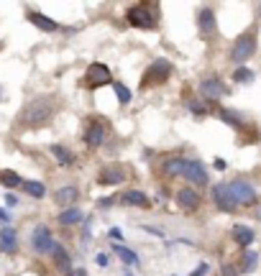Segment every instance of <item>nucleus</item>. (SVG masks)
Wrapping results in <instances>:
<instances>
[{
  "instance_id": "10",
  "label": "nucleus",
  "mask_w": 261,
  "mask_h": 276,
  "mask_svg": "<svg viewBox=\"0 0 261 276\" xmlns=\"http://www.w3.org/2000/svg\"><path fill=\"white\" fill-rule=\"evenodd\" d=\"M200 92L205 95V97H210V100H218V97H223L225 95V87H223V82L220 80H202L200 82Z\"/></svg>"
},
{
  "instance_id": "12",
  "label": "nucleus",
  "mask_w": 261,
  "mask_h": 276,
  "mask_svg": "<svg viewBox=\"0 0 261 276\" xmlns=\"http://www.w3.org/2000/svg\"><path fill=\"white\" fill-rule=\"evenodd\" d=\"M177 205H179L182 210H195V207L200 205V197H197V192H192V189H179V192H177Z\"/></svg>"
},
{
  "instance_id": "4",
  "label": "nucleus",
  "mask_w": 261,
  "mask_h": 276,
  "mask_svg": "<svg viewBox=\"0 0 261 276\" xmlns=\"http://www.w3.org/2000/svg\"><path fill=\"white\" fill-rule=\"evenodd\" d=\"M85 80L90 87H100V85H113V77H110V69L105 64H90L87 72H85Z\"/></svg>"
},
{
  "instance_id": "33",
  "label": "nucleus",
  "mask_w": 261,
  "mask_h": 276,
  "mask_svg": "<svg viewBox=\"0 0 261 276\" xmlns=\"http://www.w3.org/2000/svg\"><path fill=\"white\" fill-rule=\"evenodd\" d=\"M95 261H98L100 266H108V256H105V253H98V256H95Z\"/></svg>"
},
{
  "instance_id": "8",
  "label": "nucleus",
  "mask_w": 261,
  "mask_h": 276,
  "mask_svg": "<svg viewBox=\"0 0 261 276\" xmlns=\"http://www.w3.org/2000/svg\"><path fill=\"white\" fill-rule=\"evenodd\" d=\"M169 72H172V64L167 62V59H156L149 69H146V85H151V82H164L167 77H169Z\"/></svg>"
},
{
  "instance_id": "28",
  "label": "nucleus",
  "mask_w": 261,
  "mask_h": 276,
  "mask_svg": "<svg viewBox=\"0 0 261 276\" xmlns=\"http://www.w3.org/2000/svg\"><path fill=\"white\" fill-rule=\"evenodd\" d=\"M113 90H115V95H118V100L126 105V103H131V90L126 87V85H121V82H113Z\"/></svg>"
},
{
  "instance_id": "11",
  "label": "nucleus",
  "mask_w": 261,
  "mask_h": 276,
  "mask_svg": "<svg viewBox=\"0 0 261 276\" xmlns=\"http://www.w3.org/2000/svg\"><path fill=\"white\" fill-rule=\"evenodd\" d=\"M118 202L126 205V207H146V205H149L146 194L138 192V189H128V192H123V194L118 197Z\"/></svg>"
},
{
  "instance_id": "5",
  "label": "nucleus",
  "mask_w": 261,
  "mask_h": 276,
  "mask_svg": "<svg viewBox=\"0 0 261 276\" xmlns=\"http://www.w3.org/2000/svg\"><path fill=\"white\" fill-rule=\"evenodd\" d=\"M212 197H215V202H218V207L223 210V212H233L235 210V197H233V192H230V184H215L212 187Z\"/></svg>"
},
{
  "instance_id": "32",
  "label": "nucleus",
  "mask_w": 261,
  "mask_h": 276,
  "mask_svg": "<svg viewBox=\"0 0 261 276\" xmlns=\"http://www.w3.org/2000/svg\"><path fill=\"white\" fill-rule=\"evenodd\" d=\"M189 108H192L195 113H202V115L207 113V108H205V105H197V103H189Z\"/></svg>"
},
{
  "instance_id": "1",
  "label": "nucleus",
  "mask_w": 261,
  "mask_h": 276,
  "mask_svg": "<svg viewBox=\"0 0 261 276\" xmlns=\"http://www.w3.org/2000/svg\"><path fill=\"white\" fill-rule=\"evenodd\" d=\"M126 18H128V23H131L133 29L151 31V29H156L159 8H156L154 3H136V6H131V8H128Z\"/></svg>"
},
{
  "instance_id": "13",
  "label": "nucleus",
  "mask_w": 261,
  "mask_h": 276,
  "mask_svg": "<svg viewBox=\"0 0 261 276\" xmlns=\"http://www.w3.org/2000/svg\"><path fill=\"white\" fill-rule=\"evenodd\" d=\"M54 199H57L59 205L69 207L72 202H77V199H80V189H77V187H62V189H57Z\"/></svg>"
},
{
  "instance_id": "6",
  "label": "nucleus",
  "mask_w": 261,
  "mask_h": 276,
  "mask_svg": "<svg viewBox=\"0 0 261 276\" xmlns=\"http://www.w3.org/2000/svg\"><path fill=\"white\" fill-rule=\"evenodd\" d=\"M230 192H233V197H235L238 205H253L256 202V189L248 182H243V179H235L230 184Z\"/></svg>"
},
{
  "instance_id": "9",
  "label": "nucleus",
  "mask_w": 261,
  "mask_h": 276,
  "mask_svg": "<svg viewBox=\"0 0 261 276\" xmlns=\"http://www.w3.org/2000/svg\"><path fill=\"white\" fill-rule=\"evenodd\" d=\"M182 177H184V179H189L192 184H202V187L207 184V174H205L202 164H200V161H195V159H187Z\"/></svg>"
},
{
  "instance_id": "7",
  "label": "nucleus",
  "mask_w": 261,
  "mask_h": 276,
  "mask_svg": "<svg viewBox=\"0 0 261 276\" xmlns=\"http://www.w3.org/2000/svg\"><path fill=\"white\" fill-rule=\"evenodd\" d=\"M31 243H34V250H39V253H49V250H54V245H57V243L52 240V233H49L46 225H39V228L34 230Z\"/></svg>"
},
{
  "instance_id": "37",
  "label": "nucleus",
  "mask_w": 261,
  "mask_h": 276,
  "mask_svg": "<svg viewBox=\"0 0 261 276\" xmlns=\"http://www.w3.org/2000/svg\"><path fill=\"white\" fill-rule=\"evenodd\" d=\"M0 220H3V222H8V215H6V210H0Z\"/></svg>"
},
{
  "instance_id": "16",
  "label": "nucleus",
  "mask_w": 261,
  "mask_h": 276,
  "mask_svg": "<svg viewBox=\"0 0 261 276\" xmlns=\"http://www.w3.org/2000/svg\"><path fill=\"white\" fill-rule=\"evenodd\" d=\"M200 31H202V36H212L215 34V16H212V11H202L200 13Z\"/></svg>"
},
{
  "instance_id": "30",
  "label": "nucleus",
  "mask_w": 261,
  "mask_h": 276,
  "mask_svg": "<svg viewBox=\"0 0 261 276\" xmlns=\"http://www.w3.org/2000/svg\"><path fill=\"white\" fill-rule=\"evenodd\" d=\"M233 80H235V82H251V80H253V72L243 67V69H238V72L233 74Z\"/></svg>"
},
{
  "instance_id": "18",
  "label": "nucleus",
  "mask_w": 261,
  "mask_h": 276,
  "mask_svg": "<svg viewBox=\"0 0 261 276\" xmlns=\"http://www.w3.org/2000/svg\"><path fill=\"white\" fill-rule=\"evenodd\" d=\"M233 238H235V243H241V245H251V243H253V230L246 228V225H235V228H233Z\"/></svg>"
},
{
  "instance_id": "15",
  "label": "nucleus",
  "mask_w": 261,
  "mask_h": 276,
  "mask_svg": "<svg viewBox=\"0 0 261 276\" xmlns=\"http://www.w3.org/2000/svg\"><path fill=\"white\" fill-rule=\"evenodd\" d=\"M103 138H105V131H103V126L100 123H90V128H87V133H85V141H87V146H100L103 143Z\"/></svg>"
},
{
  "instance_id": "17",
  "label": "nucleus",
  "mask_w": 261,
  "mask_h": 276,
  "mask_svg": "<svg viewBox=\"0 0 261 276\" xmlns=\"http://www.w3.org/2000/svg\"><path fill=\"white\" fill-rule=\"evenodd\" d=\"M113 250L118 253V258L126 263V266H138V256L131 250V248H126V245H121V243H115L113 245Z\"/></svg>"
},
{
  "instance_id": "29",
  "label": "nucleus",
  "mask_w": 261,
  "mask_h": 276,
  "mask_svg": "<svg viewBox=\"0 0 261 276\" xmlns=\"http://www.w3.org/2000/svg\"><path fill=\"white\" fill-rule=\"evenodd\" d=\"M220 118H223L228 126H235V128L241 126V115H238V113H233V110H223V113H220Z\"/></svg>"
},
{
  "instance_id": "3",
  "label": "nucleus",
  "mask_w": 261,
  "mask_h": 276,
  "mask_svg": "<svg viewBox=\"0 0 261 276\" xmlns=\"http://www.w3.org/2000/svg\"><path fill=\"white\" fill-rule=\"evenodd\" d=\"M253 52H256V39H253L251 34H246V36H241V39L233 44L230 62H233V64H243V62H246Z\"/></svg>"
},
{
  "instance_id": "24",
  "label": "nucleus",
  "mask_w": 261,
  "mask_h": 276,
  "mask_svg": "<svg viewBox=\"0 0 261 276\" xmlns=\"http://www.w3.org/2000/svg\"><path fill=\"white\" fill-rule=\"evenodd\" d=\"M256 266H258V253H253V250H246L241 268H243L246 273H251V271H256Z\"/></svg>"
},
{
  "instance_id": "31",
  "label": "nucleus",
  "mask_w": 261,
  "mask_h": 276,
  "mask_svg": "<svg viewBox=\"0 0 261 276\" xmlns=\"http://www.w3.org/2000/svg\"><path fill=\"white\" fill-rule=\"evenodd\" d=\"M207 268H210L207 263H200V266H197V268L192 271V276H202V273H207Z\"/></svg>"
},
{
  "instance_id": "22",
  "label": "nucleus",
  "mask_w": 261,
  "mask_h": 276,
  "mask_svg": "<svg viewBox=\"0 0 261 276\" xmlns=\"http://www.w3.org/2000/svg\"><path fill=\"white\" fill-rule=\"evenodd\" d=\"M184 164H187V159H169V161L164 164V171L172 174V177H174V174H182V171H184Z\"/></svg>"
},
{
  "instance_id": "25",
  "label": "nucleus",
  "mask_w": 261,
  "mask_h": 276,
  "mask_svg": "<svg viewBox=\"0 0 261 276\" xmlns=\"http://www.w3.org/2000/svg\"><path fill=\"white\" fill-rule=\"evenodd\" d=\"M23 189L31 194V197H44L46 194V187L41 182H23Z\"/></svg>"
},
{
  "instance_id": "26",
  "label": "nucleus",
  "mask_w": 261,
  "mask_h": 276,
  "mask_svg": "<svg viewBox=\"0 0 261 276\" xmlns=\"http://www.w3.org/2000/svg\"><path fill=\"white\" fill-rule=\"evenodd\" d=\"M0 182H3L6 187H18L23 179H21L16 171H0Z\"/></svg>"
},
{
  "instance_id": "34",
  "label": "nucleus",
  "mask_w": 261,
  "mask_h": 276,
  "mask_svg": "<svg viewBox=\"0 0 261 276\" xmlns=\"http://www.w3.org/2000/svg\"><path fill=\"white\" fill-rule=\"evenodd\" d=\"M235 273H238L235 266H225V268H223V276H235Z\"/></svg>"
},
{
  "instance_id": "27",
  "label": "nucleus",
  "mask_w": 261,
  "mask_h": 276,
  "mask_svg": "<svg viewBox=\"0 0 261 276\" xmlns=\"http://www.w3.org/2000/svg\"><path fill=\"white\" fill-rule=\"evenodd\" d=\"M52 154L59 159V164H69V161H72V154H69L64 146H59V143H54V146H52Z\"/></svg>"
},
{
  "instance_id": "21",
  "label": "nucleus",
  "mask_w": 261,
  "mask_h": 276,
  "mask_svg": "<svg viewBox=\"0 0 261 276\" xmlns=\"http://www.w3.org/2000/svg\"><path fill=\"white\" fill-rule=\"evenodd\" d=\"M80 220H82V212L75 210V207H69V210H64V212L59 215V222H62V225H75V222H80Z\"/></svg>"
},
{
  "instance_id": "14",
  "label": "nucleus",
  "mask_w": 261,
  "mask_h": 276,
  "mask_svg": "<svg viewBox=\"0 0 261 276\" xmlns=\"http://www.w3.org/2000/svg\"><path fill=\"white\" fill-rule=\"evenodd\" d=\"M29 21H31L36 29H41V31H57V21L46 18L44 13H36V11H31V13H29Z\"/></svg>"
},
{
  "instance_id": "19",
  "label": "nucleus",
  "mask_w": 261,
  "mask_h": 276,
  "mask_svg": "<svg viewBox=\"0 0 261 276\" xmlns=\"http://www.w3.org/2000/svg\"><path fill=\"white\" fill-rule=\"evenodd\" d=\"M0 248L8 250V253L16 250V233H13L11 228H3V230H0Z\"/></svg>"
},
{
  "instance_id": "36",
  "label": "nucleus",
  "mask_w": 261,
  "mask_h": 276,
  "mask_svg": "<svg viewBox=\"0 0 261 276\" xmlns=\"http://www.w3.org/2000/svg\"><path fill=\"white\" fill-rule=\"evenodd\" d=\"M225 166H228V164H225L223 159H215V169H225Z\"/></svg>"
},
{
  "instance_id": "35",
  "label": "nucleus",
  "mask_w": 261,
  "mask_h": 276,
  "mask_svg": "<svg viewBox=\"0 0 261 276\" xmlns=\"http://www.w3.org/2000/svg\"><path fill=\"white\" fill-rule=\"evenodd\" d=\"M6 202H8V207H13V205H18V199H16L13 194H8V197H6Z\"/></svg>"
},
{
  "instance_id": "23",
  "label": "nucleus",
  "mask_w": 261,
  "mask_h": 276,
  "mask_svg": "<svg viewBox=\"0 0 261 276\" xmlns=\"http://www.w3.org/2000/svg\"><path fill=\"white\" fill-rule=\"evenodd\" d=\"M52 253H54V258H57L59 268H62V271H69V256H67V250H64L59 243L54 245V250H52Z\"/></svg>"
},
{
  "instance_id": "20",
  "label": "nucleus",
  "mask_w": 261,
  "mask_h": 276,
  "mask_svg": "<svg viewBox=\"0 0 261 276\" xmlns=\"http://www.w3.org/2000/svg\"><path fill=\"white\" fill-rule=\"evenodd\" d=\"M121 179H123L121 169H105V171H100V184H118Z\"/></svg>"
},
{
  "instance_id": "2",
  "label": "nucleus",
  "mask_w": 261,
  "mask_h": 276,
  "mask_svg": "<svg viewBox=\"0 0 261 276\" xmlns=\"http://www.w3.org/2000/svg\"><path fill=\"white\" fill-rule=\"evenodd\" d=\"M52 115H54V100L52 97H36L23 110V123L26 126H44L46 120H52Z\"/></svg>"
}]
</instances>
